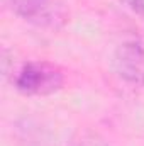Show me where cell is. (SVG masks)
I'll use <instances>...</instances> for the list:
<instances>
[{"mask_svg":"<svg viewBox=\"0 0 144 146\" xmlns=\"http://www.w3.org/2000/svg\"><path fill=\"white\" fill-rule=\"evenodd\" d=\"M12 85L22 95H51L63 88L65 73L51 61L29 60L12 73Z\"/></svg>","mask_w":144,"mask_h":146,"instance_id":"1","label":"cell"},{"mask_svg":"<svg viewBox=\"0 0 144 146\" xmlns=\"http://www.w3.org/2000/svg\"><path fill=\"white\" fill-rule=\"evenodd\" d=\"M9 3L19 19L42 29H61L70 19L63 0H10Z\"/></svg>","mask_w":144,"mask_h":146,"instance_id":"2","label":"cell"},{"mask_svg":"<svg viewBox=\"0 0 144 146\" xmlns=\"http://www.w3.org/2000/svg\"><path fill=\"white\" fill-rule=\"evenodd\" d=\"M114 70L131 85H144V46L139 41H126L114 53Z\"/></svg>","mask_w":144,"mask_h":146,"instance_id":"3","label":"cell"},{"mask_svg":"<svg viewBox=\"0 0 144 146\" xmlns=\"http://www.w3.org/2000/svg\"><path fill=\"white\" fill-rule=\"evenodd\" d=\"M68 146H110L97 133L93 131H80L76 136H73V139L68 143Z\"/></svg>","mask_w":144,"mask_h":146,"instance_id":"4","label":"cell"},{"mask_svg":"<svg viewBox=\"0 0 144 146\" xmlns=\"http://www.w3.org/2000/svg\"><path fill=\"white\" fill-rule=\"evenodd\" d=\"M129 7H131L136 14H139V15L144 17V0H131V2H129Z\"/></svg>","mask_w":144,"mask_h":146,"instance_id":"5","label":"cell"},{"mask_svg":"<svg viewBox=\"0 0 144 146\" xmlns=\"http://www.w3.org/2000/svg\"><path fill=\"white\" fill-rule=\"evenodd\" d=\"M120 2H124V3H127V5H129V2H131V0H120Z\"/></svg>","mask_w":144,"mask_h":146,"instance_id":"6","label":"cell"}]
</instances>
